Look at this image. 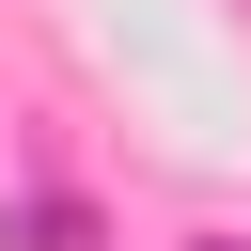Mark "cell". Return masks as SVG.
<instances>
[{
	"label": "cell",
	"instance_id": "6da1fadb",
	"mask_svg": "<svg viewBox=\"0 0 251 251\" xmlns=\"http://www.w3.org/2000/svg\"><path fill=\"white\" fill-rule=\"evenodd\" d=\"M78 235H94V220H78V204H63V188H47V204H16V220H0V251H78Z\"/></svg>",
	"mask_w": 251,
	"mask_h": 251
}]
</instances>
